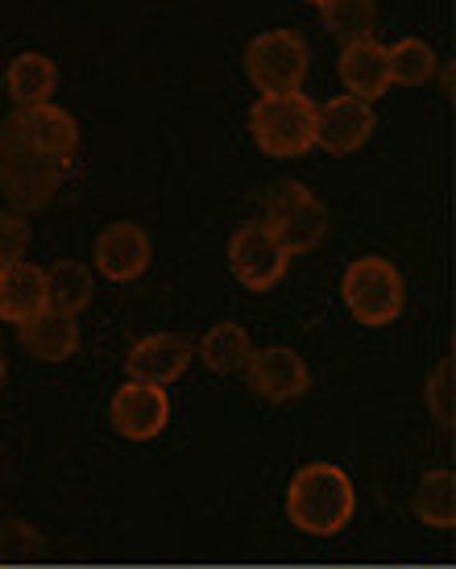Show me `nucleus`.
Masks as SVG:
<instances>
[{
	"label": "nucleus",
	"instance_id": "4be33fe9",
	"mask_svg": "<svg viewBox=\"0 0 456 569\" xmlns=\"http://www.w3.org/2000/svg\"><path fill=\"white\" fill-rule=\"evenodd\" d=\"M386 67H391V83L419 88L436 76V50L427 47L424 38H403V42L386 47Z\"/></svg>",
	"mask_w": 456,
	"mask_h": 569
},
{
	"label": "nucleus",
	"instance_id": "39448f33",
	"mask_svg": "<svg viewBox=\"0 0 456 569\" xmlns=\"http://www.w3.org/2000/svg\"><path fill=\"white\" fill-rule=\"evenodd\" d=\"M307 67H312V54L300 30H266L250 38L245 47V71L262 96L303 92Z\"/></svg>",
	"mask_w": 456,
	"mask_h": 569
},
{
	"label": "nucleus",
	"instance_id": "f8f14e48",
	"mask_svg": "<svg viewBox=\"0 0 456 569\" xmlns=\"http://www.w3.org/2000/svg\"><path fill=\"white\" fill-rule=\"evenodd\" d=\"M191 358H195V346L188 337H174V332H154V337H142L138 346L129 349L125 358V375L129 382H150V387H171L188 375Z\"/></svg>",
	"mask_w": 456,
	"mask_h": 569
},
{
	"label": "nucleus",
	"instance_id": "7ed1b4c3",
	"mask_svg": "<svg viewBox=\"0 0 456 569\" xmlns=\"http://www.w3.org/2000/svg\"><path fill=\"white\" fill-rule=\"evenodd\" d=\"M250 133L270 159H303L315 146V104L303 92L262 96L250 109Z\"/></svg>",
	"mask_w": 456,
	"mask_h": 569
},
{
	"label": "nucleus",
	"instance_id": "1a4fd4ad",
	"mask_svg": "<svg viewBox=\"0 0 456 569\" xmlns=\"http://www.w3.org/2000/svg\"><path fill=\"white\" fill-rule=\"evenodd\" d=\"M374 104H365L357 96H332L324 104H315V146L328 154H353L374 138Z\"/></svg>",
	"mask_w": 456,
	"mask_h": 569
},
{
	"label": "nucleus",
	"instance_id": "bb28decb",
	"mask_svg": "<svg viewBox=\"0 0 456 569\" xmlns=\"http://www.w3.org/2000/svg\"><path fill=\"white\" fill-rule=\"evenodd\" d=\"M307 4H324V0H307Z\"/></svg>",
	"mask_w": 456,
	"mask_h": 569
},
{
	"label": "nucleus",
	"instance_id": "423d86ee",
	"mask_svg": "<svg viewBox=\"0 0 456 569\" xmlns=\"http://www.w3.org/2000/svg\"><path fill=\"white\" fill-rule=\"evenodd\" d=\"M266 224L270 233L278 238V246L295 258V253L315 250L324 241L332 221H328V208L320 204L303 183H278L274 196H270Z\"/></svg>",
	"mask_w": 456,
	"mask_h": 569
},
{
	"label": "nucleus",
	"instance_id": "a878e982",
	"mask_svg": "<svg viewBox=\"0 0 456 569\" xmlns=\"http://www.w3.org/2000/svg\"><path fill=\"white\" fill-rule=\"evenodd\" d=\"M4 379H9V370H4V358H0V391H4Z\"/></svg>",
	"mask_w": 456,
	"mask_h": 569
},
{
	"label": "nucleus",
	"instance_id": "412c9836",
	"mask_svg": "<svg viewBox=\"0 0 456 569\" xmlns=\"http://www.w3.org/2000/svg\"><path fill=\"white\" fill-rule=\"evenodd\" d=\"M324 13V30L341 42H362V38H374V26H378V4L374 0H324L320 4Z\"/></svg>",
	"mask_w": 456,
	"mask_h": 569
},
{
	"label": "nucleus",
	"instance_id": "393cba45",
	"mask_svg": "<svg viewBox=\"0 0 456 569\" xmlns=\"http://www.w3.org/2000/svg\"><path fill=\"white\" fill-rule=\"evenodd\" d=\"M26 532V523L13 520V523H0V566H13V561H30V557L42 553V537L30 532L26 540H17Z\"/></svg>",
	"mask_w": 456,
	"mask_h": 569
},
{
	"label": "nucleus",
	"instance_id": "5701e85b",
	"mask_svg": "<svg viewBox=\"0 0 456 569\" xmlns=\"http://www.w3.org/2000/svg\"><path fill=\"white\" fill-rule=\"evenodd\" d=\"M427 411H432V420H436L444 432H453L456 403H453V362H448V358H444V362L432 370V379H427Z\"/></svg>",
	"mask_w": 456,
	"mask_h": 569
},
{
	"label": "nucleus",
	"instance_id": "f257e3e1",
	"mask_svg": "<svg viewBox=\"0 0 456 569\" xmlns=\"http://www.w3.org/2000/svg\"><path fill=\"white\" fill-rule=\"evenodd\" d=\"M357 511L353 478L332 461H307L286 487V516L307 537H336Z\"/></svg>",
	"mask_w": 456,
	"mask_h": 569
},
{
	"label": "nucleus",
	"instance_id": "a211bd4d",
	"mask_svg": "<svg viewBox=\"0 0 456 569\" xmlns=\"http://www.w3.org/2000/svg\"><path fill=\"white\" fill-rule=\"evenodd\" d=\"M200 358L212 375H241L253 358V341L250 332L233 325V320H221V325H212L204 332V341H200Z\"/></svg>",
	"mask_w": 456,
	"mask_h": 569
},
{
	"label": "nucleus",
	"instance_id": "f03ea898",
	"mask_svg": "<svg viewBox=\"0 0 456 569\" xmlns=\"http://www.w3.org/2000/svg\"><path fill=\"white\" fill-rule=\"evenodd\" d=\"M341 296H345L348 317L365 325V329H382L394 325L407 308V283L391 258H357L348 262L345 279H341Z\"/></svg>",
	"mask_w": 456,
	"mask_h": 569
},
{
	"label": "nucleus",
	"instance_id": "0eeeda50",
	"mask_svg": "<svg viewBox=\"0 0 456 569\" xmlns=\"http://www.w3.org/2000/svg\"><path fill=\"white\" fill-rule=\"evenodd\" d=\"M286 262H291V253L278 246L266 221L241 224L229 238V270L236 274V283L250 291H270L283 283Z\"/></svg>",
	"mask_w": 456,
	"mask_h": 569
},
{
	"label": "nucleus",
	"instance_id": "aec40b11",
	"mask_svg": "<svg viewBox=\"0 0 456 569\" xmlns=\"http://www.w3.org/2000/svg\"><path fill=\"white\" fill-rule=\"evenodd\" d=\"M92 291H95V279L83 262L63 258V262H54V267L47 270V300H50V308H59V312L79 317V312L92 303Z\"/></svg>",
	"mask_w": 456,
	"mask_h": 569
},
{
	"label": "nucleus",
	"instance_id": "6ab92c4d",
	"mask_svg": "<svg viewBox=\"0 0 456 569\" xmlns=\"http://www.w3.org/2000/svg\"><path fill=\"white\" fill-rule=\"evenodd\" d=\"M411 507H415V516H419L427 528L453 532L456 528V475L453 470H427V475L419 478L415 495H411Z\"/></svg>",
	"mask_w": 456,
	"mask_h": 569
},
{
	"label": "nucleus",
	"instance_id": "2eb2a0df",
	"mask_svg": "<svg viewBox=\"0 0 456 569\" xmlns=\"http://www.w3.org/2000/svg\"><path fill=\"white\" fill-rule=\"evenodd\" d=\"M341 80L348 96H357L365 104H374L391 88V67H386V47L378 38H362L341 50Z\"/></svg>",
	"mask_w": 456,
	"mask_h": 569
},
{
	"label": "nucleus",
	"instance_id": "9d476101",
	"mask_svg": "<svg viewBox=\"0 0 456 569\" xmlns=\"http://www.w3.org/2000/svg\"><path fill=\"white\" fill-rule=\"evenodd\" d=\"M245 375H250L253 391H257L262 399H270V403H295V399H303L307 396V387H312V370H307V362L286 346L253 349Z\"/></svg>",
	"mask_w": 456,
	"mask_h": 569
},
{
	"label": "nucleus",
	"instance_id": "dca6fc26",
	"mask_svg": "<svg viewBox=\"0 0 456 569\" xmlns=\"http://www.w3.org/2000/svg\"><path fill=\"white\" fill-rule=\"evenodd\" d=\"M21 346L42 362H67L79 353V317L47 308V312H38L33 320L21 325Z\"/></svg>",
	"mask_w": 456,
	"mask_h": 569
},
{
	"label": "nucleus",
	"instance_id": "ddd939ff",
	"mask_svg": "<svg viewBox=\"0 0 456 569\" xmlns=\"http://www.w3.org/2000/svg\"><path fill=\"white\" fill-rule=\"evenodd\" d=\"M95 270L109 283H138L150 270V238L142 224L116 221L95 238Z\"/></svg>",
	"mask_w": 456,
	"mask_h": 569
},
{
	"label": "nucleus",
	"instance_id": "b1692460",
	"mask_svg": "<svg viewBox=\"0 0 456 569\" xmlns=\"http://www.w3.org/2000/svg\"><path fill=\"white\" fill-rule=\"evenodd\" d=\"M30 250V221L21 212H0V270L26 262Z\"/></svg>",
	"mask_w": 456,
	"mask_h": 569
},
{
	"label": "nucleus",
	"instance_id": "9b49d317",
	"mask_svg": "<svg viewBox=\"0 0 456 569\" xmlns=\"http://www.w3.org/2000/svg\"><path fill=\"white\" fill-rule=\"evenodd\" d=\"M112 428L125 441H154L158 432L171 420V399L166 387H150V382H125L109 403Z\"/></svg>",
	"mask_w": 456,
	"mask_h": 569
},
{
	"label": "nucleus",
	"instance_id": "f3484780",
	"mask_svg": "<svg viewBox=\"0 0 456 569\" xmlns=\"http://www.w3.org/2000/svg\"><path fill=\"white\" fill-rule=\"evenodd\" d=\"M59 88V67L50 63L47 54H17L9 63V96L17 100V109H33V104H50V96Z\"/></svg>",
	"mask_w": 456,
	"mask_h": 569
},
{
	"label": "nucleus",
	"instance_id": "6e6552de",
	"mask_svg": "<svg viewBox=\"0 0 456 569\" xmlns=\"http://www.w3.org/2000/svg\"><path fill=\"white\" fill-rule=\"evenodd\" d=\"M4 126L13 129L21 142L38 150L42 159L59 162V167H71L79 150V126L67 109H54V104H33V109H13Z\"/></svg>",
	"mask_w": 456,
	"mask_h": 569
},
{
	"label": "nucleus",
	"instance_id": "20e7f679",
	"mask_svg": "<svg viewBox=\"0 0 456 569\" xmlns=\"http://www.w3.org/2000/svg\"><path fill=\"white\" fill-rule=\"evenodd\" d=\"M67 167L42 159L38 150L17 138L9 126H0V191L13 204V212H38L47 208L63 188Z\"/></svg>",
	"mask_w": 456,
	"mask_h": 569
},
{
	"label": "nucleus",
	"instance_id": "4468645a",
	"mask_svg": "<svg viewBox=\"0 0 456 569\" xmlns=\"http://www.w3.org/2000/svg\"><path fill=\"white\" fill-rule=\"evenodd\" d=\"M47 308V270L30 267V262H13L0 270V320L21 329L26 320H33Z\"/></svg>",
	"mask_w": 456,
	"mask_h": 569
}]
</instances>
